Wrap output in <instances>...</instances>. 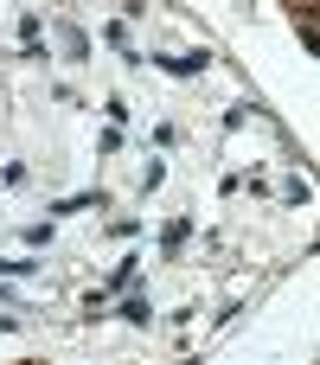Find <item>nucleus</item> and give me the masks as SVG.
I'll return each mask as SVG.
<instances>
[{
	"mask_svg": "<svg viewBox=\"0 0 320 365\" xmlns=\"http://www.w3.org/2000/svg\"><path fill=\"white\" fill-rule=\"evenodd\" d=\"M154 64L173 71V77H199V71H205V51H199V58H154Z\"/></svg>",
	"mask_w": 320,
	"mask_h": 365,
	"instance_id": "1",
	"label": "nucleus"
}]
</instances>
